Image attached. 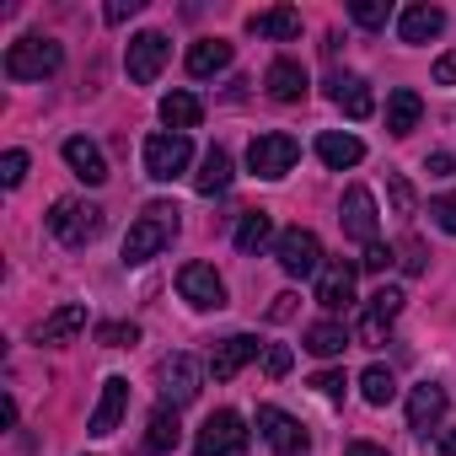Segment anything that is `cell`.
Here are the masks:
<instances>
[{
  "mask_svg": "<svg viewBox=\"0 0 456 456\" xmlns=\"http://www.w3.org/2000/svg\"><path fill=\"white\" fill-rule=\"evenodd\" d=\"M49 232L65 242V248H86L97 232H102V209L86 204V199H60L49 209Z\"/></svg>",
  "mask_w": 456,
  "mask_h": 456,
  "instance_id": "4",
  "label": "cell"
},
{
  "mask_svg": "<svg viewBox=\"0 0 456 456\" xmlns=\"http://www.w3.org/2000/svg\"><path fill=\"white\" fill-rule=\"evenodd\" d=\"M188 161H193V140L188 134H151L145 140V177L172 183V177L188 172Z\"/></svg>",
  "mask_w": 456,
  "mask_h": 456,
  "instance_id": "7",
  "label": "cell"
},
{
  "mask_svg": "<svg viewBox=\"0 0 456 456\" xmlns=\"http://www.w3.org/2000/svg\"><path fill=\"white\" fill-rule=\"evenodd\" d=\"M183 209L177 204H167V199H156V204H145L140 209V220L129 225V237H124V264H151L161 248H172V237H177V220Z\"/></svg>",
  "mask_w": 456,
  "mask_h": 456,
  "instance_id": "1",
  "label": "cell"
},
{
  "mask_svg": "<svg viewBox=\"0 0 456 456\" xmlns=\"http://www.w3.org/2000/svg\"><path fill=\"white\" fill-rule=\"evenodd\" d=\"M440 419H445V387L419 381V387L408 392V424H413V429H429V424H440Z\"/></svg>",
  "mask_w": 456,
  "mask_h": 456,
  "instance_id": "20",
  "label": "cell"
},
{
  "mask_svg": "<svg viewBox=\"0 0 456 456\" xmlns=\"http://www.w3.org/2000/svg\"><path fill=\"white\" fill-rule=\"evenodd\" d=\"M317 156H322V167L344 172V167H360L365 145H360L354 134H338V129H328V134H317Z\"/></svg>",
  "mask_w": 456,
  "mask_h": 456,
  "instance_id": "23",
  "label": "cell"
},
{
  "mask_svg": "<svg viewBox=\"0 0 456 456\" xmlns=\"http://www.w3.org/2000/svg\"><path fill=\"white\" fill-rule=\"evenodd\" d=\"M183 440V429H177V408L172 403H161L156 413H151V424H145V451L151 456H161V451H172Z\"/></svg>",
  "mask_w": 456,
  "mask_h": 456,
  "instance_id": "28",
  "label": "cell"
},
{
  "mask_svg": "<svg viewBox=\"0 0 456 456\" xmlns=\"http://www.w3.org/2000/svg\"><path fill=\"white\" fill-rule=\"evenodd\" d=\"M419 113H424V102H419L413 86H397V92L387 97V129H392V134H413V129H419Z\"/></svg>",
  "mask_w": 456,
  "mask_h": 456,
  "instance_id": "27",
  "label": "cell"
},
{
  "mask_svg": "<svg viewBox=\"0 0 456 456\" xmlns=\"http://www.w3.org/2000/svg\"><path fill=\"white\" fill-rule=\"evenodd\" d=\"M140 12V0H113V6H108V22H129Z\"/></svg>",
  "mask_w": 456,
  "mask_h": 456,
  "instance_id": "44",
  "label": "cell"
},
{
  "mask_svg": "<svg viewBox=\"0 0 456 456\" xmlns=\"http://www.w3.org/2000/svg\"><path fill=\"white\" fill-rule=\"evenodd\" d=\"M22 177H28V151H6V156H0V183L22 188Z\"/></svg>",
  "mask_w": 456,
  "mask_h": 456,
  "instance_id": "35",
  "label": "cell"
},
{
  "mask_svg": "<svg viewBox=\"0 0 456 456\" xmlns=\"http://www.w3.org/2000/svg\"><path fill=\"white\" fill-rule=\"evenodd\" d=\"M360 392H365V403H370V408H387V403L397 397V381H392V370H387V365H370V370L360 376Z\"/></svg>",
  "mask_w": 456,
  "mask_h": 456,
  "instance_id": "32",
  "label": "cell"
},
{
  "mask_svg": "<svg viewBox=\"0 0 456 456\" xmlns=\"http://www.w3.org/2000/svg\"><path fill=\"white\" fill-rule=\"evenodd\" d=\"M397 312H403V290L381 285L360 312V344H387V328L397 322Z\"/></svg>",
  "mask_w": 456,
  "mask_h": 456,
  "instance_id": "10",
  "label": "cell"
},
{
  "mask_svg": "<svg viewBox=\"0 0 456 456\" xmlns=\"http://www.w3.org/2000/svg\"><path fill=\"white\" fill-rule=\"evenodd\" d=\"M306 349L322 354V360H333V354L349 349V333H344L338 322H312V328H306Z\"/></svg>",
  "mask_w": 456,
  "mask_h": 456,
  "instance_id": "31",
  "label": "cell"
},
{
  "mask_svg": "<svg viewBox=\"0 0 456 456\" xmlns=\"http://www.w3.org/2000/svg\"><path fill=\"white\" fill-rule=\"evenodd\" d=\"M435 86H456V49L435 60Z\"/></svg>",
  "mask_w": 456,
  "mask_h": 456,
  "instance_id": "41",
  "label": "cell"
},
{
  "mask_svg": "<svg viewBox=\"0 0 456 456\" xmlns=\"http://www.w3.org/2000/svg\"><path fill=\"white\" fill-rule=\"evenodd\" d=\"M269 317H274V322H285V317H296V296H274V306H269Z\"/></svg>",
  "mask_w": 456,
  "mask_h": 456,
  "instance_id": "45",
  "label": "cell"
},
{
  "mask_svg": "<svg viewBox=\"0 0 456 456\" xmlns=\"http://www.w3.org/2000/svg\"><path fill=\"white\" fill-rule=\"evenodd\" d=\"M333 102H338L349 118H370V113H376V97H370V86H365L360 76H333Z\"/></svg>",
  "mask_w": 456,
  "mask_h": 456,
  "instance_id": "26",
  "label": "cell"
},
{
  "mask_svg": "<svg viewBox=\"0 0 456 456\" xmlns=\"http://www.w3.org/2000/svg\"><path fill=\"white\" fill-rule=\"evenodd\" d=\"M258 435L280 451V456H296V451H306V424L301 419H290L285 408H258Z\"/></svg>",
  "mask_w": 456,
  "mask_h": 456,
  "instance_id": "11",
  "label": "cell"
},
{
  "mask_svg": "<svg viewBox=\"0 0 456 456\" xmlns=\"http://www.w3.org/2000/svg\"><path fill=\"white\" fill-rule=\"evenodd\" d=\"M290 360H296V354H290L285 344H269V349H264V370H269L274 381H280V376H290Z\"/></svg>",
  "mask_w": 456,
  "mask_h": 456,
  "instance_id": "38",
  "label": "cell"
},
{
  "mask_svg": "<svg viewBox=\"0 0 456 456\" xmlns=\"http://www.w3.org/2000/svg\"><path fill=\"white\" fill-rule=\"evenodd\" d=\"M253 354H258V338H253V333H232V338H220V344L209 349V376H215V381H232Z\"/></svg>",
  "mask_w": 456,
  "mask_h": 456,
  "instance_id": "15",
  "label": "cell"
},
{
  "mask_svg": "<svg viewBox=\"0 0 456 456\" xmlns=\"http://www.w3.org/2000/svg\"><path fill=\"white\" fill-rule=\"evenodd\" d=\"M403 269L408 274H424V248L419 242H403Z\"/></svg>",
  "mask_w": 456,
  "mask_h": 456,
  "instance_id": "43",
  "label": "cell"
},
{
  "mask_svg": "<svg viewBox=\"0 0 456 456\" xmlns=\"http://www.w3.org/2000/svg\"><path fill=\"white\" fill-rule=\"evenodd\" d=\"M199 118H204V102H199L193 92H167V97H161V124H167L172 134L199 129Z\"/></svg>",
  "mask_w": 456,
  "mask_h": 456,
  "instance_id": "22",
  "label": "cell"
},
{
  "mask_svg": "<svg viewBox=\"0 0 456 456\" xmlns=\"http://www.w3.org/2000/svg\"><path fill=\"white\" fill-rule=\"evenodd\" d=\"M274 258H280V269H285L290 280L322 274V242H317V232H306V225H290V232H280Z\"/></svg>",
  "mask_w": 456,
  "mask_h": 456,
  "instance_id": "5",
  "label": "cell"
},
{
  "mask_svg": "<svg viewBox=\"0 0 456 456\" xmlns=\"http://www.w3.org/2000/svg\"><path fill=\"white\" fill-rule=\"evenodd\" d=\"M387 264H392V248H381V242H370V248H365V258H360V269H365V274H381Z\"/></svg>",
  "mask_w": 456,
  "mask_h": 456,
  "instance_id": "40",
  "label": "cell"
},
{
  "mask_svg": "<svg viewBox=\"0 0 456 456\" xmlns=\"http://www.w3.org/2000/svg\"><path fill=\"white\" fill-rule=\"evenodd\" d=\"M387 193H392L397 215L408 220V215H413V188H408V177H403V172H387Z\"/></svg>",
  "mask_w": 456,
  "mask_h": 456,
  "instance_id": "36",
  "label": "cell"
},
{
  "mask_svg": "<svg viewBox=\"0 0 456 456\" xmlns=\"http://www.w3.org/2000/svg\"><path fill=\"white\" fill-rule=\"evenodd\" d=\"M193 456H248V424H242V413L215 408L199 424V435H193Z\"/></svg>",
  "mask_w": 456,
  "mask_h": 456,
  "instance_id": "2",
  "label": "cell"
},
{
  "mask_svg": "<svg viewBox=\"0 0 456 456\" xmlns=\"http://www.w3.org/2000/svg\"><path fill=\"white\" fill-rule=\"evenodd\" d=\"M317 301H322L328 312L349 306V301H354V264H344V258L322 264V274H317Z\"/></svg>",
  "mask_w": 456,
  "mask_h": 456,
  "instance_id": "16",
  "label": "cell"
},
{
  "mask_svg": "<svg viewBox=\"0 0 456 456\" xmlns=\"http://www.w3.org/2000/svg\"><path fill=\"white\" fill-rule=\"evenodd\" d=\"M134 338H140L134 322H102V328H97V344H102V349H129Z\"/></svg>",
  "mask_w": 456,
  "mask_h": 456,
  "instance_id": "33",
  "label": "cell"
},
{
  "mask_svg": "<svg viewBox=\"0 0 456 456\" xmlns=\"http://www.w3.org/2000/svg\"><path fill=\"white\" fill-rule=\"evenodd\" d=\"M429 215H435L440 232H451V237H456V193H440V199L429 204Z\"/></svg>",
  "mask_w": 456,
  "mask_h": 456,
  "instance_id": "37",
  "label": "cell"
},
{
  "mask_svg": "<svg viewBox=\"0 0 456 456\" xmlns=\"http://www.w3.org/2000/svg\"><path fill=\"white\" fill-rule=\"evenodd\" d=\"M232 44H225V38H204V44H193L188 49V76H215V70H225V65H232Z\"/></svg>",
  "mask_w": 456,
  "mask_h": 456,
  "instance_id": "29",
  "label": "cell"
},
{
  "mask_svg": "<svg viewBox=\"0 0 456 456\" xmlns=\"http://www.w3.org/2000/svg\"><path fill=\"white\" fill-rule=\"evenodd\" d=\"M65 65V49L54 44V38H17L12 49H6V76L12 81H44V76H54Z\"/></svg>",
  "mask_w": 456,
  "mask_h": 456,
  "instance_id": "3",
  "label": "cell"
},
{
  "mask_svg": "<svg viewBox=\"0 0 456 456\" xmlns=\"http://www.w3.org/2000/svg\"><path fill=\"white\" fill-rule=\"evenodd\" d=\"M248 33H258V38H301V12H290V6L253 12L248 17Z\"/></svg>",
  "mask_w": 456,
  "mask_h": 456,
  "instance_id": "25",
  "label": "cell"
},
{
  "mask_svg": "<svg viewBox=\"0 0 456 456\" xmlns=\"http://www.w3.org/2000/svg\"><path fill=\"white\" fill-rule=\"evenodd\" d=\"M312 392L317 397H344V370H317L312 376Z\"/></svg>",
  "mask_w": 456,
  "mask_h": 456,
  "instance_id": "39",
  "label": "cell"
},
{
  "mask_svg": "<svg viewBox=\"0 0 456 456\" xmlns=\"http://www.w3.org/2000/svg\"><path fill=\"white\" fill-rule=\"evenodd\" d=\"M177 290H183V301L199 306V312H220V306H225V280H220L209 264H183V269H177Z\"/></svg>",
  "mask_w": 456,
  "mask_h": 456,
  "instance_id": "9",
  "label": "cell"
},
{
  "mask_svg": "<svg viewBox=\"0 0 456 456\" xmlns=\"http://www.w3.org/2000/svg\"><path fill=\"white\" fill-rule=\"evenodd\" d=\"M204 370H209V365H199L193 354H167V360L156 365V381H161V397H167L172 408H183V403H193V397H199V387H204Z\"/></svg>",
  "mask_w": 456,
  "mask_h": 456,
  "instance_id": "8",
  "label": "cell"
},
{
  "mask_svg": "<svg viewBox=\"0 0 456 456\" xmlns=\"http://www.w3.org/2000/svg\"><path fill=\"white\" fill-rule=\"evenodd\" d=\"M167 60H172V44H167L161 33H140V38H129V81L151 86V81L161 76Z\"/></svg>",
  "mask_w": 456,
  "mask_h": 456,
  "instance_id": "13",
  "label": "cell"
},
{
  "mask_svg": "<svg viewBox=\"0 0 456 456\" xmlns=\"http://www.w3.org/2000/svg\"><path fill=\"white\" fill-rule=\"evenodd\" d=\"M440 456H456V424H451V429L440 435Z\"/></svg>",
  "mask_w": 456,
  "mask_h": 456,
  "instance_id": "46",
  "label": "cell"
},
{
  "mask_svg": "<svg viewBox=\"0 0 456 456\" xmlns=\"http://www.w3.org/2000/svg\"><path fill=\"white\" fill-rule=\"evenodd\" d=\"M269 242H280L269 209H248L242 225H237V253H258V248H269Z\"/></svg>",
  "mask_w": 456,
  "mask_h": 456,
  "instance_id": "30",
  "label": "cell"
},
{
  "mask_svg": "<svg viewBox=\"0 0 456 456\" xmlns=\"http://www.w3.org/2000/svg\"><path fill=\"white\" fill-rule=\"evenodd\" d=\"M124 408H129V381H124V376H108V381H102V397H97V408H92V424H86V429H92L97 440H108V435L118 429Z\"/></svg>",
  "mask_w": 456,
  "mask_h": 456,
  "instance_id": "14",
  "label": "cell"
},
{
  "mask_svg": "<svg viewBox=\"0 0 456 456\" xmlns=\"http://www.w3.org/2000/svg\"><path fill=\"white\" fill-rule=\"evenodd\" d=\"M86 328V306H76V301H65L60 312H49L38 328H33V344H65V338H76Z\"/></svg>",
  "mask_w": 456,
  "mask_h": 456,
  "instance_id": "19",
  "label": "cell"
},
{
  "mask_svg": "<svg viewBox=\"0 0 456 456\" xmlns=\"http://www.w3.org/2000/svg\"><path fill=\"white\" fill-rule=\"evenodd\" d=\"M65 161H70V172H76L81 183H92V188L108 183V161H102V151H97L86 134H70V140H65Z\"/></svg>",
  "mask_w": 456,
  "mask_h": 456,
  "instance_id": "18",
  "label": "cell"
},
{
  "mask_svg": "<svg viewBox=\"0 0 456 456\" xmlns=\"http://www.w3.org/2000/svg\"><path fill=\"white\" fill-rule=\"evenodd\" d=\"M193 188H199L204 199L232 188V156H225L220 145H215V151H204V161H199V172H193Z\"/></svg>",
  "mask_w": 456,
  "mask_h": 456,
  "instance_id": "24",
  "label": "cell"
},
{
  "mask_svg": "<svg viewBox=\"0 0 456 456\" xmlns=\"http://www.w3.org/2000/svg\"><path fill=\"white\" fill-rule=\"evenodd\" d=\"M296 161H301V140L285 134V129H269V134H258V140L248 145V167H253L258 177H285Z\"/></svg>",
  "mask_w": 456,
  "mask_h": 456,
  "instance_id": "6",
  "label": "cell"
},
{
  "mask_svg": "<svg viewBox=\"0 0 456 456\" xmlns=\"http://www.w3.org/2000/svg\"><path fill=\"white\" fill-rule=\"evenodd\" d=\"M264 86H269L274 102H301V97H306V70H301L296 60H274L269 76H264Z\"/></svg>",
  "mask_w": 456,
  "mask_h": 456,
  "instance_id": "21",
  "label": "cell"
},
{
  "mask_svg": "<svg viewBox=\"0 0 456 456\" xmlns=\"http://www.w3.org/2000/svg\"><path fill=\"white\" fill-rule=\"evenodd\" d=\"M344 456H387V451H381V445H349Z\"/></svg>",
  "mask_w": 456,
  "mask_h": 456,
  "instance_id": "47",
  "label": "cell"
},
{
  "mask_svg": "<svg viewBox=\"0 0 456 456\" xmlns=\"http://www.w3.org/2000/svg\"><path fill=\"white\" fill-rule=\"evenodd\" d=\"M349 17H354L360 28H387V0H354Z\"/></svg>",
  "mask_w": 456,
  "mask_h": 456,
  "instance_id": "34",
  "label": "cell"
},
{
  "mask_svg": "<svg viewBox=\"0 0 456 456\" xmlns=\"http://www.w3.org/2000/svg\"><path fill=\"white\" fill-rule=\"evenodd\" d=\"M424 167H429V177H451V172H456V156H445V151H435V156H429Z\"/></svg>",
  "mask_w": 456,
  "mask_h": 456,
  "instance_id": "42",
  "label": "cell"
},
{
  "mask_svg": "<svg viewBox=\"0 0 456 456\" xmlns=\"http://www.w3.org/2000/svg\"><path fill=\"white\" fill-rule=\"evenodd\" d=\"M338 220H344V232H349V237H360V242L370 248V242H376V225H381L370 188H360V183H354V188L344 193V204H338Z\"/></svg>",
  "mask_w": 456,
  "mask_h": 456,
  "instance_id": "12",
  "label": "cell"
},
{
  "mask_svg": "<svg viewBox=\"0 0 456 456\" xmlns=\"http://www.w3.org/2000/svg\"><path fill=\"white\" fill-rule=\"evenodd\" d=\"M445 33V12L440 6H408L403 17H397V38L403 44H429V38H440Z\"/></svg>",
  "mask_w": 456,
  "mask_h": 456,
  "instance_id": "17",
  "label": "cell"
}]
</instances>
